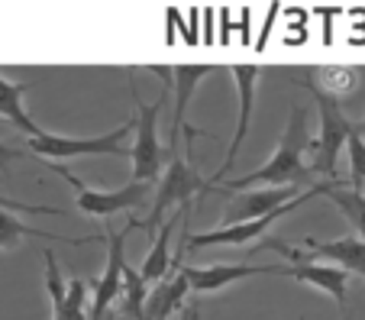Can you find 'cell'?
Listing matches in <instances>:
<instances>
[{"label": "cell", "instance_id": "13", "mask_svg": "<svg viewBox=\"0 0 365 320\" xmlns=\"http://www.w3.org/2000/svg\"><path fill=\"white\" fill-rule=\"evenodd\" d=\"M304 246L310 249L307 259H320V262L339 265L343 272H349V279L352 275L365 279V243L356 237V233L339 237V239H314V237H307L304 239Z\"/></svg>", "mask_w": 365, "mask_h": 320}, {"label": "cell", "instance_id": "19", "mask_svg": "<svg viewBox=\"0 0 365 320\" xmlns=\"http://www.w3.org/2000/svg\"><path fill=\"white\" fill-rule=\"evenodd\" d=\"M310 78H314V84H317L320 91H327L330 98L343 100V98H352L359 91V81H362V75H359V68H310Z\"/></svg>", "mask_w": 365, "mask_h": 320}, {"label": "cell", "instance_id": "4", "mask_svg": "<svg viewBox=\"0 0 365 320\" xmlns=\"http://www.w3.org/2000/svg\"><path fill=\"white\" fill-rule=\"evenodd\" d=\"M291 84L310 91V98L317 104L320 136H317V143H310V149H314V165L310 168H314V175L320 172L327 181H336V159H339V149H346V140H349V133H352V120L343 113L339 100L330 98L327 91H320L310 75L291 78Z\"/></svg>", "mask_w": 365, "mask_h": 320}, {"label": "cell", "instance_id": "20", "mask_svg": "<svg viewBox=\"0 0 365 320\" xmlns=\"http://www.w3.org/2000/svg\"><path fill=\"white\" fill-rule=\"evenodd\" d=\"M91 288H94V282L75 275V279L68 282V288H65V301H62V311H58V317H62V320H88Z\"/></svg>", "mask_w": 365, "mask_h": 320}, {"label": "cell", "instance_id": "25", "mask_svg": "<svg viewBox=\"0 0 365 320\" xmlns=\"http://www.w3.org/2000/svg\"><path fill=\"white\" fill-rule=\"evenodd\" d=\"M178 320H197V311H194V307H187V311L178 314Z\"/></svg>", "mask_w": 365, "mask_h": 320}, {"label": "cell", "instance_id": "24", "mask_svg": "<svg viewBox=\"0 0 365 320\" xmlns=\"http://www.w3.org/2000/svg\"><path fill=\"white\" fill-rule=\"evenodd\" d=\"M16 159H23V149H16V146H10V143H0V175L7 172L10 165H14Z\"/></svg>", "mask_w": 365, "mask_h": 320}, {"label": "cell", "instance_id": "11", "mask_svg": "<svg viewBox=\"0 0 365 320\" xmlns=\"http://www.w3.org/2000/svg\"><path fill=\"white\" fill-rule=\"evenodd\" d=\"M284 265H246V262H217V265H181V275L187 279V288L197 294H214L223 291L227 285L252 275H275Z\"/></svg>", "mask_w": 365, "mask_h": 320}, {"label": "cell", "instance_id": "1", "mask_svg": "<svg viewBox=\"0 0 365 320\" xmlns=\"http://www.w3.org/2000/svg\"><path fill=\"white\" fill-rule=\"evenodd\" d=\"M310 149V126H307V110L294 107L291 120L284 126L282 140H278L275 153L265 165H259L255 172L242 175V178H230L217 185V195L227 191H246V188H314V168L304 162V153Z\"/></svg>", "mask_w": 365, "mask_h": 320}, {"label": "cell", "instance_id": "26", "mask_svg": "<svg viewBox=\"0 0 365 320\" xmlns=\"http://www.w3.org/2000/svg\"><path fill=\"white\" fill-rule=\"evenodd\" d=\"M352 130H356L359 136H362V140H365V120H359V123H352Z\"/></svg>", "mask_w": 365, "mask_h": 320}, {"label": "cell", "instance_id": "23", "mask_svg": "<svg viewBox=\"0 0 365 320\" xmlns=\"http://www.w3.org/2000/svg\"><path fill=\"white\" fill-rule=\"evenodd\" d=\"M0 207H4V210H20V214H29V217H65L62 207H48V204H26V201H16V197H0Z\"/></svg>", "mask_w": 365, "mask_h": 320}, {"label": "cell", "instance_id": "10", "mask_svg": "<svg viewBox=\"0 0 365 320\" xmlns=\"http://www.w3.org/2000/svg\"><path fill=\"white\" fill-rule=\"evenodd\" d=\"M214 65H175L172 68V100H175V113H172V133H168V146L165 153L172 146H181V126H185V153L187 146H191V140H197V136H204V130H194V126H187L185 113H187V104H191V94L194 88H197L204 78L214 75Z\"/></svg>", "mask_w": 365, "mask_h": 320}, {"label": "cell", "instance_id": "2", "mask_svg": "<svg viewBox=\"0 0 365 320\" xmlns=\"http://www.w3.org/2000/svg\"><path fill=\"white\" fill-rule=\"evenodd\" d=\"M200 195H217V188L210 185V178L197 172L187 162V155H181V146L168 149V162L162 168V181L152 188V210L145 220H139V230L155 233V227L162 223V217L172 207H191L194 197Z\"/></svg>", "mask_w": 365, "mask_h": 320}, {"label": "cell", "instance_id": "21", "mask_svg": "<svg viewBox=\"0 0 365 320\" xmlns=\"http://www.w3.org/2000/svg\"><path fill=\"white\" fill-rule=\"evenodd\" d=\"M46 291H48V298H52V314H58L62 311V301H65V288H68V282L62 279V269H58V262H56V252L52 249H46Z\"/></svg>", "mask_w": 365, "mask_h": 320}, {"label": "cell", "instance_id": "7", "mask_svg": "<svg viewBox=\"0 0 365 320\" xmlns=\"http://www.w3.org/2000/svg\"><path fill=\"white\" fill-rule=\"evenodd\" d=\"M48 168L75 188L78 210L88 214V217H113V214H120V210H136V207H143L145 201H152V185L149 181H130V185H123V188H117V191H97V188H88L84 181H78L68 168L56 165V162H52Z\"/></svg>", "mask_w": 365, "mask_h": 320}, {"label": "cell", "instance_id": "8", "mask_svg": "<svg viewBox=\"0 0 365 320\" xmlns=\"http://www.w3.org/2000/svg\"><path fill=\"white\" fill-rule=\"evenodd\" d=\"M230 75H233V84H236V98H240V123H236V136L233 143L227 146V159H223V165L217 168V175H210V185H220L223 178H227L230 172H233V162L236 155H240L242 143H246L249 136V126H252V110H255V88H259V81H262V68H255V65H233L230 68Z\"/></svg>", "mask_w": 365, "mask_h": 320}, {"label": "cell", "instance_id": "17", "mask_svg": "<svg viewBox=\"0 0 365 320\" xmlns=\"http://www.w3.org/2000/svg\"><path fill=\"white\" fill-rule=\"evenodd\" d=\"M145 301H149V285L143 282L139 269H133V265L126 262L123 282H120V298H117V304L123 307V314H126L130 320H143Z\"/></svg>", "mask_w": 365, "mask_h": 320}, {"label": "cell", "instance_id": "6", "mask_svg": "<svg viewBox=\"0 0 365 320\" xmlns=\"http://www.w3.org/2000/svg\"><path fill=\"white\" fill-rule=\"evenodd\" d=\"M133 133V120H126L123 126L110 130L107 136H58V133H39L29 140V153L42 155V159L56 162V159H75V155H126L130 159V149L123 146L126 136Z\"/></svg>", "mask_w": 365, "mask_h": 320}, {"label": "cell", "instance_id": "3", "mask_svg": "<svg viewBox=\"0 0 365 320\" xmlns=\"http://www.w3.org/2000/svg\"><path fill=\"white\" fill-rule=\"evenodd\" d=\"M126 88H130L133 107H136V120H133V133H136V140H133V149H130L133 181H149L152 185V181L159 178L162 168H165V162H168L165 146L159 143V117H162V110H165V104L172 100V91L159 94V100L145 104V100L139 98L133 75H126Z\"/></svg>", "mask_w": 365, "mask_h": 320}, {"label": "cell", "instance_id": "5", "mask_svg": "<svg viewBox=\"0 0 365 320\" xmlns=\"http://www.w3.org/2000/svg\"><path fill=\"white\" fill-rule=\"evenodd\" d=\"M333 188V181H317L314 188L301 191L294 201H288L284 207H278L275 214L269 217H259V220H246V223H233V227H217V230H207V233H187L181 249H207V246H252V243H262L265 233L275 227L282 217H288L291 210H297L301 204H307L310 197H320Z\"/></svg>", "mask_w": 365, "mask_h": 320}, {"label": "cell", "instance_id": "15", "mask_svg": "<svg viewBox=\"0 0 365 320\" xmlns=\"http://www.w3.org/2000/svg\"><path fill=\"white\" fill-rule=\"evenodd\" d=\"M181 214H185V207H178L172 220L162 223L159 239L152 243L149 256H145L143 265H139V275H143L145 285H159L162 279H168V275H172V233H175V227L181 223Z\"/></svg>", "mask_w": 365, "mask_h": 320}, {"label": "cell", "instance_id": "14", "mask_svg": "<svg viewBox=\"0 0 365 320\" xmlns=\"http://www.w3.org/2000/svg\"><path fill=\"white\" fill-rule=\"evenodd\" d=\"M46 239V243H65V246H91V243H103V233L97 237H58V233H48V230H39V227H29L23 223L20 217H14L10 210L0 207V249H16L23 239Z\"/></svg>", "mask_w": 365, "mask_h": 320}, {"label": "cell", "instance_id": "22", "mask_svg": "<svg viewBox=\"0 0 365 320\" xmlns=\"http://www.w3.org/2000/svg\"><path fill=\"white\" fill-rule=\"evenodd\" d=\"M346 153H349V185L356 191L365 188V140L359 136L356 130L349 133V140H346Z\"/></svg>", "mask_w": 365, "mask_h": 320}, {"label": "cell", "instance_id": "16", "mask_svg": "<svg viewBox=\"0 0 365 320\" xmlns=\"http://www.w3.org/2000/svg\"><path fill=\"white\" fill-rule=\"evenodd\" d=\"M33 88V84L26 81H7V78L0 75V117L10 120V123L16 126V130H23L33 140V136H39V126L29 120V113L23 110V98H26V91Z\"/></svg>", "mask_w": 365, "mask_h": 320}, {"label": "cell", "instance_id": "12", "mask_svg": "<svg viewBox=\"0 0 365 320\" xmlns=\"http://www.w3.org/2000/svg\"><path fill=\"white\" fill-rule=\"evenodd\" d=\"M284 265V275H291L294 282L301 285H310L317 291L330 294L339 307L346 304V288H349V272H343L339 265L333 262H320V259H307L301 252V259H291V262H282Z\"/></svg>", "mask_w": 365, "mask_h": 320}, {"label": "cell", "instance_id": "9", "mask_svg": "<svg viewBox=\"0 0 365 320\" xmlns=\"http://www.w3.org/2000/svg\"><path fill=\"white\" fill-rule=\"evenodd\" d=\"M301 195L297 188H246V191H227V207L220 214V227H233V223L259 220V217L275 214L288 201Z\"/></svg>", "mask_w": 365, "mask_h": 320}, {"label": "cell", "instance_id": "18", "mask_svg": "<svg viewBox=\"0 0 365 320\" xmlns=\"http://www.w3.org/2000/svg\"><path fill=\"white\" fill-rule=\"evenodd\" d=\"M327 197H330V201L336 204L339 214H343L346 220L352 223V230H356V237L365 243V191L346 188V185L333 181V188L327 191Z\"/></svg>", "mask_w": 365, "mask_h": 320}]
</instances>
